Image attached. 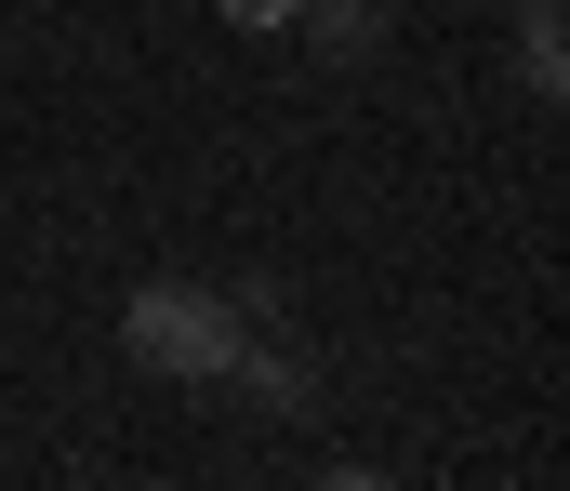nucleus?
<instances>
[{
	"label": "nucleus",
	"mask_w": 570,
	"mask_h": 491,
	"mask_svg": "<svg viewBox=\"0 0 570 491\" xmlns=\"http://www.w3.org/2000/svg\"><path fill=\"white\" fill-rule=\"evenodd\" d=\"M213 13H226V27H253V40H292V13H305V0H213Z\"/></svg>",
	"instance_id": "5"
},
{
	"label": "nucleus",
	"mask_w": 570,
	"mask_h": 491,
	"mask_svg": "<svg viewBox=\"0 0 570 491\" xmlns=\"http://www.w3.org/2000/svg\"><path fill=\"white\" fill-rule=\"evenodd\" d=\"M558 27H570V0H518V67H531V94L570 80V40H558Z\"/></svg>",
	"instance_id": "4"
},
{
	"label": "nucleus",
	"mask_w": 570,
	"mask_h": 491,
	"mask_svg": "<svg viewBox=\"0 0 570 491\" xmlns=\"http://www.w3.org/2000/svg\"><path fill=\"white\" fill-rule=\"evenodd\" d=\"M226 372H239L266 412H305V399H318V372H305V345H292V332H239V359H226Z\"/></svg>",
	"instance_id": "2"
},
{
	"label": "nucleus",
	"mask_w": 570,
	"mask_h": 491,
	"mask_svg": "<svg viewBox=\"0 0 570 491\" xmlns=\"http://www.w3.org/2000/svg\"><path fill=\"white\" fill-rule=\"evenodd\" d=\"M318 491H385V479H372V465H345V479H318Z\"/></svg>",
	"instance_id": "6"
},
{
	"label": "nucleus",
	"mask_w": 570,
	"mask_h": 491,
	"mask_svg": "<svg viewBox=\"0 0 570 491\" xmlns=\"http://www.w3.org/2000/svg\"><path fill=\"white\" fill-rule=\"evenodd\" d=\"M239 306L226 293H199V279H146L134 306H120V345H134L146 372H173V385H213L226 359H239Z\"/></svg>",
	"instance_id": "1"
},
{
	"label": "nucleus",
	"mask_w": 570,
	"mask_h": 491,
	"mask_svg": "<svg viewBox=\"0 0 570 491\" xmlns=\"http://www.w3.org/2000/svg\"><path fill=\"white\" fill-rule=\"evenodd\" d=\"M292 27H305V40H318L332 67H358V53H372V27H385V0H305Z\"/></svg>",
	"instance_id": "3"
}]
</instances>
